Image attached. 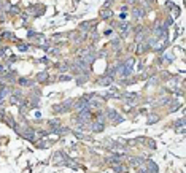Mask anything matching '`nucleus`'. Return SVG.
Wrapping results in <instances>:
<instances>
[{
  "instance_id": "f257e3e1",
  "label": "nucleus",
  "mask_w": 186,
  "mask_h": 173,
  "mask_svg": "<svg viewBox=\"0 0 186 173\" xmlns=\"http://www.w3.org/2000/svg\"><path fill=\"white\" fill-rule=\"evenodd\" d=\"M134 64H135V61H134V59H129V61H126L124 64L118 65L116 70H114V73L119 75L121 78H127V76H130V75H132Z\"/></svg>"
},
{
  "instance_id": "f03ea898",
  "label": "nucleus",
  "mask_w": 186,
  "mask_h": 173,
  "mask_svg": "<svg viewBox=\"0 0 186 173\" xmlns=\"http://www.w3.org/2000/svg\"><path fill=\"white\" fill-rule=\"evenodd\" d=\"M105 116H107V119H108L112 124H121V122H124V116H121L116 110L108 108V110H107V113H105Z\"/></svg>"
},
{
  "instance_id": "7ed1b4c3",
  "label": "nucleus",
  "mask_w": 186,
  "mask_h": 173,
  "mask_svg": "<svg viewBox=\"0 0 186 173\" xmlns=\"http://www.w3.org/2000/svg\"><path fill=\"white\" fill-rule=\"evenodd\" d=\"M72 105H75L73 100H65L64 103H57L53 107V111L56 113V115H62V113H67L70 108H72Z\"/></svg>"
},
{
  "instance_id": "20e7f679",
  "label": "nucleus",
  "mask_w": 186,
  "mask_h": 173,
  "mask_svg": "<svg viewBox=\"0 0 186 173\" xmlns=\"http://www.w3.org/2000/svg\"><path fill=\"white\" fill-rule=\"evenodd\" d=\"M92 97H94V94H88V95H83L81 99L78 100L75 105H73V107H75V110H78V111H80L81 108H84L86 105H88V102H89L91 99H92Z\"/></svg>"
},
{
  "instance_id": "39448f33",
  "label": "nucleus",
  "mask_w": 186,
  "mask_h": 173,
  "mask_svg": "<svg viewBox=\"0 0 186 173\" xmlns=\"http://www.w3.org/2000/svg\"><path fill=\"white\" fill-rule=\"evenodd\" d=\"M121 99H124L126 103H137V100H138V94L135 92H126V94H122V95H119Z\"/></svg>"
},
{
  "instance_id": "423d86ee",
  "label": "nucleus",
  "mask_w": 186,
  "mask_h": 173,
  "mask_svg": "<svg viewBox=\"0 0 186 173\" xmlns=\"http://www.w3.org/2000/svg\"><path fill=\"white\" fill-rule=\"evenodd\" d=\"M18 133L22 135V138H27L30 141H34V138H35V132L32 130V129H22V130H19Z\"/></svg>"
},
{
  "instance_id": "0eeeda50",
  "label": "nucleus",
  "mask_w": 186,
  "mask_h": 173,
  "mask_svg": "<svg viewBox=\"0 0 186 173\" xmlns=\"http://www.w3.org/2000/svg\"><path fill=\"white\" fill-rule=\"evenodd\" d=\"M10 95H11L10 86H2V89H0V103H2L3 100H6Z\"/></svg>"
},
{
  "instance_id": "6e6552de",
  "label": "nucleus",
  "mask_w": 186,
  "mask_h": 173,
  "mask_svg": "<svg viewBox=\"0 0 186 173\" xmlns=\"http://www.w3.org/2000/svg\"><path fill=\"white\" fill-rule=\"evenodd\" d=\"M104 129H105L104 122H99V121H96V122H92V124H89V130H92L94 133L104 132Z\"/></svg>"
},
{
  "instance_id": "1a4fd4ad",
  "label": "nucleus",
  "mask_w": 186,
  "mask_h": 173,
  "mask_svg": "<svg viewBox=\"0 0 186 173\" xmlns=\"http://www.w3.org/2000/svg\"><path fill=\"white\" fill-rule=\"evenodd\" d=\"M146 172L148 173H157L159 170H157V167H156V164L153 162V160H146Z\"/></svg>"
},
{
  "instance_id": "9d476101",
  "label": "nucleus",
  "mask_w": 186,
  "mask_h": 173,
  "mask_svg": "<svg viewBox=\"0 0 186 173\" xmlns=\"http://www.w3.org/2000/svg\"><path fill=\"white\" fill-rule=\"evenodd\" d=\"M99 84H102V86H110L113 83V76H110V75H105L104 78H100V80L97 81Z\"/></svg>"
},
{
  "instance_id": "9b49d317",
  "label": "nucleus",
  "mask_w": 186,
  "mask_h": 173,
  "mask_svg": "<svg viewBox=\"0 0 186 173\" xmlns=\"http://www.w3.org/2000/svg\"><path fill=\"white\" fill-rule=\"evenodd\" d=\"M129 164L132 165V167H140L142 164H143V157H130L129 159Z\"/></svg>"
},
{
  "instance_id": "f8f14e48",
  "label": "nucleus",
  "mask_w": 186,
  "mask_h": 173,
  "mask_svg": "<svg viewBox=\"0 0 186 173\" xmlns=\"http://www.w3.org/2000/svg\"><path fill=\"white\" fill-rule=\"evenodd\" d=\"M145 14H146V11H145V10H142V8H134V11H132L134 19H140V18H143Z\"/></svg>"
},
{
  "instance_id": "ddd939ff",
  "label": "nucleus",
  "mask_w": 186,
  "mask_h": 173,
  "mask_svg": "<svg viewBox=\"0 0 186 173\" xmlns=\"http://www.w3.org/2000/svg\"><path fill=\"white\" fill-rule=\"evenodd\" d=\"M48 78H49V73H48V72H41V73L37 75V81H38V83H45L46 80H48Z\"/></svg>"
},
{
  "instance_id": "4468645a",
  "label": "nucleus",
  "mask_w": 186,
  "mask_h": 173,
  "mask_svg": "<svg viewBox=\"0 0 186 173\" xmlns=\"http://www.w3.org/2000/svg\"><path fill=\"white\" fill-rule=\"evenodd\" d=\"M146 48H148V45H146V41L145 43H138V46H137V53L138 54H142V53H145Z\"/></svg>"
},
{
  "instance_id": "2eb2a0df",
  "label": "nucleus",
  "mask_w": 186,
  "mask_h": 173,
  "mask_svg": "<svg viewBox=\"0 0 186 173\" xmlns=\"http://www.w3.org/2000/svg\"><path fill=\"white\" fill-rule=\"evenodd\" d=\"M89 29H91V22H83V24L80 26V30H81V32H86V33H88Z\"/></svg>"
},
{
  "instance_id": "dca6fc26",
  "label": "nucleus",
  "mask_w": 186,
  "mask_h": 173,
  "mask_svg": "<svg viewBox=\"0 0 186 173\" xmlns=\"http://www.w3.org/2000/svg\"><path fill=\"white\" fill-rule=\"evenodd\" d=\"M159 121V116L157 115H150L148 116V124H154V122H157Z\"/></svg>"
},
{
  "instance_id": "f3484780",
  "label": "nucleus",
  "mask_w": 186,
  "mask_h": 173,
  "mask_svg": "<svg viewBox=\"0 0 186 173\" xmlns=\"http://www.w3.org/2000/svg\"><path fill=\"white\" fill-rule=\"evenodd\" d=\"M18 83L21 86H32V81H29V80H26V78H19Z\"/></svg>"
},
{
  "instance_id": "a211bd4d",
  "label": "nucleus",
  "mask_w": 186,
  "mask_h": 173,
  "mask_svg": "<svg viewBox=\"0 0 186 173\" xmlns=\"http://www.w3.org/2000/svg\"><path fill=\"white\" fill-rule=\"evenodd\" d=\"M97 121H99V122H105V119H107V116L104 115V113H102V111H97Z\"/></svg>"
},
{
  "instance_id": "6ab92c4d",
  "label": "nucleus",
  "mask_w": 186,
  "mask_h": 173,
  "mask_svg": "<svg viewBox=\"0 0 186 173\" xmlns=\"http://www.w3.org/2000/svg\"><path fill=\"white\" fill-rule=\"evenodd\" d=\"M110 16H113V13L110 10H104L100 13V18H104V19H107V18H110Z\"/></svg>"
},
{
  "instance_id": "aec40b11",
  "label": "nucleus",
  "mask_w": 186,
  "mask_h": 173,
  "mask_svg": "<svg viewBox=\"0 0 186 173\" xmlns=\"http://www.w3.org/2000/svg\"><path fill=\"white\" fill-rule=\"evenodd\" d=\"M18 49L21 51V53H26V51H29V45H26V43L22 45L21 43V45H18Z\"/></svg>"
},
{
  "instance_id": "412c9836",
  "label": "nucleus",
  "mask_w": 186,
  "mask_h": 173,
  "mask_svg": "<svg viewBox=\"0 0 186 173\" xmlns=\"http://www.w3.org/2000/svg\"><path fill=\"white\" fill-rule=\"evenodd\" d=\"M57 67H59V70H62V72H64V70H67L70 65H69V62H64V64H59Z\"/></svg>"
},
{
  "instance_id": "4be33fe9",
  "label": "nucleus",
  "mask_w": 186,
  "mask_h": 173,
  "mask_svg": "<svg viewBox=\"0 0 186 173\" xmlns=\"http://www.w3.org/2000/svg\"><path fill=\"white\" fill-rule=\"evenodd\" d=\"M72 80V76H69V75H62V76H59V81H70Z\"/></svg>"
},
{
  "instance_id": "5701e85b",
  "label": "nucleus",
  "mask_w": 186,
  "mask_h": 173,
  "mask_svg": "<svg viewBox=\"0 0 186 173\" xmlns=\"http://www.w3.org/2000/svg\"><path fill=\"white\" fill-rule=\"evenodd\" d=\"M3 38H13V33H11V32H5V33H3Z\"/></svg>"
},
{
  "instance_id": "b1692460",
  "label": "nucleus",
  "mask_w": 186,
  "mask_h": 173,
  "mask_svg": "<svg viewBox=\"0 0 186 173\" xmlns=\"http://www.w3.org/2000/svg\"><path fill=\"white\" fill-rule=\"evenodd\" d=\"M5 53H6V48H0V57H2Z\"/></svg>"
},
{
  "instance_id": "393cba45",
  "label": "nucleus",
  "mask_w": 186,
  "mask_h": 173,
  "mask_svg": "<svg viewBox=\"0 0 186 173\" xmlns=\"http://www.w3.org/2000/svg\"><path fill=\"white\" fill-rule=\"evenodd\" d=\"M40 62H41V64H48V59H46V57H43V59H40Z\"/></svg>"
},
{
  "instance_id": "a878e982",
  "label": "nucleus",
  "mask_w": 186,
  "mask_h": 173,
  "mask_svg": "<svg viewBox=\"0 0 186 173\" xmlns=\"http://www.w3.org/2000/svg\"><path fill=\"white\" fill-rule=\"evenodd\" d=\"M0 43H2V37H0Z\"/></svg>"
}]
</instances>
